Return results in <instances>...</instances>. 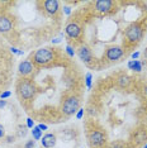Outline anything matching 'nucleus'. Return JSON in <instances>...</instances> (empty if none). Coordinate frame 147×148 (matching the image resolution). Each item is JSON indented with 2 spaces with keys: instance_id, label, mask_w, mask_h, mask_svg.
<instances>
[{
  "instance_id": "nucleus-1",
  "label": "nucleus",
  "mask_w": 147,
  "mask_h": 148,
  "mask_svg": "<svg viewBox=\"0 0 147 148\" xmlns=\"http://www.w3.org/2000/svg\"><path fill=\"white\" fill-rule=\"evenodd\" d=\"M53 56H55V53H53L52 49L41 48V49H38V51H36V53L33 55V62H34L36 65L45 66L52 61Z\"/></svg>"
},
{
  "instance_id": "nucleus-2",
  "label": "nucleus",
  "mask_w": 147,
  "mask_h": 148,
  "mask_svg": "<svg viewBox=\"0 0 147 148\" xmlns=\"http://www.w3.org/2000/svg\"><path fill=\"white\" fill-rule=\"evenodd\" d=\"M19 94L24 100L32 99L33 95H34V86H33V82L31 80L25 79L23 80L19 85Z\"/></svg>"
},
{
  "instance_id": "nucleus-3",
  "label": "nucleus",
  "mask_w": 147,
  "mask_h": 148,
  "mask_svg": "<svg viewBox=\"0 0 147 148\" xmlns=\"http://www.w3.org/2000/svg\"><path fill=\"white\" fill-rule=\"evenodd\" d=\"M76 110H79V99L75 96L67 97L62 105V113L65 115H72Z\"/></svg>"
},
{
  "instance_id": "nucleus-4",
  "label": "nucleus",
  "mask_w": 147,
  "mask_h": 148,
  "mask_svg": "<svg viewBox=\"0 0 147 148\" xmlns=\"http://www.w3.org/2000/svg\"><path fill=\"white\" fill-rule=\"evenodd\" d=\"M126 37L129 42H137L142 37V27L141 25H132L126 31Z\"/></svg>"
},
{
  "instance_id": "nucleus-5",
  "label": "nucleus",
  "mask_w": 147,
  "mask_h": 148,
  "mask_svg": "<svg viewBox=\"0 0 147 148\" xmlns=\"http://www.w3.org/2000/svg\"><path fill=\"white\" fill-rule=\"evenodd\" d=\"M90 144L94 147H102L105 143V134L100 130H94V132L90 133L89 136Z\"/></svg>"
},
{
  "instance_id": "nucleus-6",
  "label": "nucleus",
  "mask_w": 147,
  "mask_h": 148,
  "mask_svg": "<svg viewBox=\"0 0 147 148\" xmlns=\"http://www.w3.org/2000/svg\"><path fill=\"white\" fill-rule=\"evenodd\" d=\"M105 56L109 61H118L123 56V49L121 47H109V48L106 49Z\"/></svg>"
},
{
  "instance_id": "nucleus-7",
  "label": "nucleus",
  "mask_w": 147,
  "mask_h": 148,
  "mask_svg": "<svg viewBox=\"0 0 147 148\" xmlns=\"http://www.w3.org/2000/svg\"><path fill=\"white\" fill-rule=\"evenodd\" d=\"M78 56L80 57V60H81L84 63H89L93 60L91 51H90V48L88 46H81L80 47L79 51H78Z\"/></svg>"
},
{
  "instance_id": "nucleus-8",
  "label": "nucleus",
  "mask_w": 147,
  "mask_h": 148,
  "mask_svg": "<svg viewBox=\"0 0 147 148\" xmlns=\"http://www.w3.org/2000/svg\"><path fill=\"white\" fill-rule=\"evenodd\" d=\"M113 5H114V3L110 0H99L95 3V9L100 13H108L113 8Z\"/></svg>"
},
{
  "instance_id": "nucleus-9",
  "label": "nucleus",
  "mask_w": 147,
  "mask_h": 148,
  "mask_svg": "<svg viewBox=\"0 0 147 148\" xmlns=\"http://www.w3.org/2000/svg\"><path fill=\"white\" fill-rule=\"evenodd\" d=\"M65 32H66V34L69 37H71V38H78L80 36V33H81V29H80V27L76 24V23H70V24L66 25Z\"/></svg>"
},
{
  "instance_id": "nucleus-10",
  "label": "nucleus",
  "mask_w": 147,
  "mask_h": 148,
  "mask_svg": "<svg viewBox=\"0 0 147 148\" xmlns=\"http://www.w3.org/2000/svg\"><path fill=\"white\" fill-rule=\"evenodd\" d=\"M13 23L10 18L5 15H0V33H8L12 29Z\"/></svg>"
},
{
  "instance_id": "nucleus-11",
  "label": "nucleus",
  "mask_w": 147,
  "mask_h": 148,
  "mask_svg": "<svg viewBox=\"0 0 147 148\" xmlns=\"http://www.w3.org/2000/svg\"><path fill=\"white\" fill-rule=\"evenodd\" d=\"M43 5H45L46 12H47L48 14H52L53 15V14H56V13H57L60 3L56 1V0H47V1L43 3Z\"/></svg>"
},
{
  "instance_id": "nucleus-12",
  "label": "nucleus",
  "mask_w": 147,
  "mask_h": 148,
  "mask_svg": "<svg viewBox=\"0 0 147 148\" xmlns=\"http://www.w3.org/2000/svg\"><path fill=\"white\" fill-rule=\"evenodd\" d=\"M41 143H42V146L45 148H53V147H55V144H56L55 134L48 133V134H46V136H43Z\"/></svg>"
},
{
  "instance_id": "nucleus-13",
  "label": "nucleus",
  "mask_w": 147,
  "mask_h": 148,
  "mask_svg": "<svg viewBox=\"0 0 147 148\" xmlns=\"http://www.w3.org/2000/svg\"><path fill=\"white\" fill-rule=\"evenodd\" d=\"M33 69H34V67H33L32 62L27 60V61H23L21 65H19V73L23 76H27V75H29V73H32Z\"/></svg>"
},
{
  "instance_id": "nucleus-14",
  "label": "nucleus",
  "mask_w": 147,
  "mask_h": 148,
  "mask_svg": "<svg viewBox=\"0 0 147 148\" xmlns=\"http://www.w3.org/2000/svg\"><path fill=\"white\" fill-rule=\"evenodd\" d=\"M117 81H118V85L121 87H127L129 85V82H131L129 81V77H127V76H121Z\"/></svg>"
},
{
  "instance_id": "nucleus-15",
  "label": "nucleus",
  "mask_w": 147,
  "mask_h": 148,
  "mask_svg": "<svg viewBox=\"0 0 147 148\" xmlns=\"http://www.w3.org/2000/svg\"><path fill=\"white\" fill-rule=\"evenodd\" d=\"M32 136H33V139H34V140L41 139V138H42V130L39 129L38 127H34V128H33V130H32Z\"/></svg>"
},
{
  "instance_id": "nucleus-16",
  "label": "nucleus",
  "mask_w": 147,
  "mask_h": 148,
  "mask_svg": "<svg viewBox=\"0 0 147 148\" xmlns=\"http://www.w3.org/2000/svg\"><path fill=\"white\" fill-rule=\"evenodd\" d=\"M132 70H135L136 72H141L142 71V63H141V61L135 60V61H133V69Z\"/></svg>"
},
{
  "instance_id": "nucleus-17",
  "label": "nucleus",
  "mask_w": 147,
  "mask_h": 148,
  "mask_svg": "<svg viewBox=\"0 0 147 148\" xmlns=\"http://www.w3.org/2000/svg\"><path fill=\"white\" fill-rule=\"evenodd\" d=\"M91 79H93V75L90 72H88L85 75V84H86V87L90 90L91 89Z\"/></svg>"
},
{
  "instance_id": "nucleus-18",
  "label": "nucleus",
  "mask_w": 147,
  "mask_h": 148,
  "mask_svg": "<svg viewBox=\"0 0 147 148\" xmlns=\"http://www.w3.org/2000/svg\"><path fill=\"white\" fill-rule=\"evenodd\" d=\"M66 53L69 55V57H74V56H75V51H74V48H72L71 46L66 47Z\"/></svg>"
},
{
  "instance_id": "nucleus-19",
  "label": "nucleus",
  "mask_w": 147,
  "mask_h": 148,
  "mask_svg": "<svg viewBox=\"0 0 147 148\" xmlns=\"http://www.w3.org/2000/svg\"><path fill=\"white\" fill-rule=\"evenodd\" d=\"M27 127L33 129V128H34V120L31 119V118H28V119H27Z\"/></svg>"
},
{
  "instance_id": "nucleus-20",
  "label": "nucleus",
  "mask_w": 147,
  "mask_h": 148,
  "mask_svg": "<svg viewBox=\"0 0 147 148\" xmlns=\"http://www.w3.org/2000/svg\"><path fill=\"white\" fill-rule=\"evenodd\" d=\"M10 95H12L10 91H3L0 97H1V99H8V97H10Z\"/></svg>"
},
{
  "instance_id": "nucleus-21",
  "label": "nucleus",
  "mask_w": 147,
  "mask_h": 148,
  "mask_svg": "<svg viewBox=\"0 0 147 148\" xmlns=\"http://www.w3.org/2000/svg\"><path fill=\"white\" fill-rule=\"evenodd\" d=\"M82 116H84V109H79L78 114H76V118L80 120V119H82Z\"/></svg>"
},
{
  "instance_id": "nucleus-22",
  "label": "nucleus",
  "mask_w": 147,
  "mask_h": 148,
  "mask_svg": "<svg viewBox=\"0 0 147 148\" xmlns=\"http://www.w3.org/2000/svg\"><path fill=\"white\" fill-rule=\"evenodd\" d=\"M34 144H36L34 140H29V142H27V143H25L24 148H33V147H34Z\"/></svg>"
},
{
  "instance_id": "nucleus-23",
  "label": "nucleus",
  "mask_w": 147,
  "mask_h": 148,
  "mask_svg": "<svg viewBox=\"0 0 147 148\" xmlns=\"http://www.w3.org/2000/svg\"><path fill=\"white\" fill-rule=\"evenodd\" d=\"M37 127H38L39 128V129H41V130H47V125H46V124H43V123H41V124H38V125H37Z\"/></svg>"
},
{
  "instance_id": "nucleus-24",
  "label": "nucleus",
  "mask_w": 147,
  "mask_h": 148,
  "mask_svg": "<svg viewBox=\"0 0 147 148\" xmlns=\"http://www.w3.org/2000/svg\"><path fill=\"white\" fill-rule=\"evenodd\" d=\"M63 12H65L66 15H70V14H71V8H69V6H65V8H63Z\"/></svg>"
},
{
  "instance_id": "nucleus-25",
  "label": "nucleus",
  "mask_w": 147,
  "mask_h": 148,
  "mask_svg": "<svg viewBox=\"0 0 147 148\" xmlns=\"http://www.w3.org/2000/svg\"><path fill=\"white\" fill-rule=\"evenodd\" d=\"M5 136V130H4V127L0 124V138H3Z\"/></svg>"
},
{
  "instance_id": "nucleus-26",
  "label": "nucleus",
  "mask_w": 147,
  "mask_h": 148,
  "mask_svg": "<svg viewBox=\"0 0 147 148\" xmlns=\"http://www.w3.org/2000/svg\"><path fill=\"white\" fill-rule=\"evenodd\" d=\"M61 41H62V39L60 38V37H57V38H53L52 39V43H53V45H57V43H60Z\"/></svg>"
},
{
  "instance_id": "nucleus-27",
  "label": "nucleus",
  "mask_w": 147,
  "mask_h": 148,
  "mask_svg": "<svg viewBox=\"0 0 147 148\" xmlns=\"http://www.w3.org/2000/svg\"><path fill=\"white\" fill-rule=\"evenodd\" d=\"M110 148H124V146H122V144H119V143H115V144H112Z\"/></svg>"
},
{
  "instance_id": "nucleus-28",
  "label": "nucleus",
  "mask_w": 147,
  "mask_h": 148,
  "mask_svg": "<svg viewBox=\"0 0 147 148\" xmlns=\"http://www.w3.org/2000/svg\"><path fill=\"white\" fill-rule=\"evenodd\" d=\"M139 57V52H135V53H132V58H133V61L135 60H137Z\"/></svg>"
},
{
  "instance_id": "nucleus-29",
  "label": "nucleus",
  "mask_w": 147,
  "mask_h": 148,
  "mask_svg": "<svg viewBox=\"0 0 147 148\" xmlns=\"http://www.w3.org/2000/svg\"><path fill=\"white\" fill-rule=\"evenodd\" d=\"M10 51H12V53H14V55H18L19 49H16L15 47H12V48H10Z\"/></svg>"
},
{
  "instance_id": "nucleus-30",
  "label": "nucleus",
  "mask_w": 147,
  "mask_h": 148,
  "mask_svg": "<svg viewBox=\"0 0 147 148\" xmlns=\"http://www.w3.org/2000/svg\"><path fill=\"white\" fill-rule=\"evenodd\" d=\"M6 105V101L5 100H0V108H4Z\"/></svg>"
},
{
  "instance_id": "nucleus-31",
  "label": "nucleus",
  "mask_w": 147,
  "mask_h": 148,
  "mask_svg": "<svg viewBox=\"0 0 147 148\" xmlns=\"http://www.w3.org/2000/svg\"><path fill=\"white\" fill-rule=\"evenodd\" d=\"M128 69H131V70L133 69V60H132V61H129V62H128Z\"/></svg>"
},
{
  "instance_id": "nucleus-32",
  "label": "nucleus",
  "mask_w": 147,
  "mask_h": 148,
  "mask_svg": "<svg viewBox=\"0 0 147 148\" xmlns=\"http://www.w3.org/2000/svg\"><path fill=\"white\" fill-rule=\"evenodd\" d=\"M23 53H24L23 51H19V52H18V56H23Z\"/></svg>"
},
{
  "instance_id": "nucleus-33",
  "label": "nucleus",
  "mask_w": 147,
  "mask_h": 148,
  "mask_svg": "<svg viewBox=\"0 0 147 148\" xmlns=\"http://www.w3.org/2000/svg\"><path fill=\"white\" fill-rule=\"evenodd\" d=\"M143 148H147V144H146V146H145V147H143Z\"/></svg>"
}]
</instances>
